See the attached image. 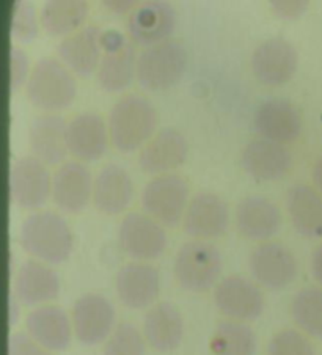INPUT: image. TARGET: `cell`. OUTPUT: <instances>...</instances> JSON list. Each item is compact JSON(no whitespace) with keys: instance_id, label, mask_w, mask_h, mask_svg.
Listing matches in <instances>:
<instances>
[{"instance_id":"2e32d148","label":"cell","mask_w":322,"mask_h":355,"mask_svg":"<svg viewBox=\"0 0 322 355\" xmlns=\"http://www.w3.org/2000/svg\"><path fill=\"white\" fill-rule=\"evenodd\" d=\"M115 289L118 299L128 309H151L160 289L159 272L148 263H128L117 272Z\"/></svg>"},{"instance_id":"f35d334b","label":"cell","mask_w":322,"mask_h":355,"mask_svg":"<svg viewBox=\"0 0 322 355\" xmlns=\"http://www.w3.org/2000/svg\"><path fill=\"white\" fill-rule=\"evenodd\" d=\"M107 10H110L115 15H126L129 11H134L139 7V2H133V0H109V2H103Z\"/></svg>"},{"instance_id":"4fadbf2b","label":"cell","mask_w":322,"mask_h":355,"mask_svg":"<svg viewBox=\"0 0 322 355\" xmlns=\"http://www.w3.org/2000/svg\"><path fill=\"white\" fill-rule=\"evenodd\" d=\"M299 55L288 40L271 38L256 47L252 55V71L262 85L288 84L296 74Z\"/></svg>"},{"instance_id":"ab89813d","label":"cell","mask_w":322,"mask_h":355,"mask_svg":"<svg viewBox=\"0 0 322 355\" xmlns=\"http://www.w3.org/2000/svg\"><path fill=\"white\" fill-rule=\"evenodd\" d=\"M312 274L314 280L322 285V244L314 248L312 255Z\"/></svg>"},{"instance_id":"5bb4252c","label":"cell","mask_w":322,"mask_h":355,"mask_svg":"<svg viewBox=\"0 0 322 355\" xmlns=\"http://www.w3.org/2000/svg\"><path fill=\"white\" fill-rule=\"evenodd\" d=\"M253 126L261 139L291 144L302 132V115L288 99L269 98L256 107Z\"/></svg>"},{"instance_id":"e575fe53","label":"cell","mask_w":322,"mask_h":355,"mask_svg":"<svg viewBox=\"0 0 322 355\" xmlns=\"http://www.w3.org/2000/svg\"><path fill=\"white\" fill-rule=\"evenodd\" d=\"M38 33V21L37 13L31 3L17 2L13 21H11V37L22 41V43H31Z\"/></svg>"},{"instance_id":"d4e9b609","label":"cell","mask_w":322,"mask_h":355,"mask_svg":"<svg viewBox=\"0 0 322 355\" xmlns=\"http://www.w3.org/2000/svg\"><path fill=\"white\" fill-rule=\"evenodd\" d=\"M68 124L62 116L44 114L35 116L28 128V145L32 156L44 165H58L68 155Z\"/></svg>"},{"instance_id":"ffe728a7","label":"cell","mask_w":322,"mask_h":355,"mask_svg":"<svg viewBox=\"0 0 322 355\" xmlns=\"http://www.w3.org/2000/svg\"><path fill=\"white\" fill-rule=\"evenodd\" d=\"M189 145L184 135L173 128H165L142 148L139 165L143 173L160 176L170 173L186 161Z\"/></svg>"},{"instance_id":"9a60e30c","label":"cell","mask_w":322,"mask_h":355,"mask_svg":"<svg viewBox=\"0 0 322 355\" xmlns=\"http://www.w3.org/2000/svg\"><path fill=\"white\" fill-rule=\"evenodd\" d=\"M228 205L214 193L195 195L183 218L184 233L195 241L220 238L228 230Z\"/></svg>"},{"instance_id":"7a4b0ae2","label":"cell","mask_w":322,"mask_h":355,"mask_svg":"<svg viewBox=\"0 0 322 355\" xmlns=\"http://www.w3.org/2000/svg\"><path fill=\"white\" fill-rule=\"evenodd\" d=\"M24 250L44 264H62L73 250V234L65 218L53 211H38L21 225Z\"/></svg>"},{"instance_id":"52a82bcc","label":"cell","mask_w":322,"mask_h":355,"mask_svg":"<svg viewBox=\"0 0 322 355\" xmlns=\"http://www.w3.org/2000/svg\"><path fill=\"white\" fill-rule=\"evenodd\" d=\"M103 58L96 71L98 85L109 93H120L130 87L137 76L135 51L130 41L118 31L101 33Z\"/></svg>"},{"instance_id":"83f0119b","label":"cell","mask_w":322,"mask_h":355,"mask_svg":"<svg viewBox=\"0 0 322 355\" xmlns=\"http://www.w3.org/2000/svg\"><path fill=\"white\" fill-rule=\"evenodd\" d=\"M184 322L180 310L171 302H159L146 311L143 319V336L153 349L169 352L181 345Z\"/></svg>"},{"instance_id":"30bf717a","label":"cell","mask_w":322,"mask_h":355,"mask_svg":"<svg viewBox=\"0 0 322 355\" xmlns=\"http://www.w3.org/2000/svg\"><path fill=\"white\" fill-rule=\"evenodd\" d=\"M10 197L22 209H40L52 192L47 165L37 157L24 156L13 164L8 176Z\"/></svg>"},{"instance_id":"8992f818","label":"cell","mask_w":322,"mask_h":355,"mask_svg":"<svg viewBox=\"0 0 322 355\" xmlns=\"http://www.w3.org/2000/svg\"><path fill=\"white\" fill-rule=\"evenodd\" d=\"M142 206L162 227H178L189 206L186 180L175 173L153 178L142 192Z\"/></svg>"},{"instance_id":"3957f363","label":"cell","mask_w":322,"mask_h":355,"mask_svg":"<svg viewBox=\"0 0 322 355\" xmlns=\"http://www.w3.org/2000/svg\"><path fill=\"white\" fill-rule=\"evenodd\" d=\"M26 94L33 107L52 114L68 109L74 103L77 85L73 73L62 62L44 57L31 69Z\"/></svg>"},{"instance_id":"8d00e7d4","label":"cell","mask_w":322,"mask_h":355,"mask_svg":"<svg viewBox=\"0 0 322 355\" xmlns=\"http://www.w3.org/2000/svg\"><path fill=\"white\" fill-rule=\"evenodd\" d=\"M8 355H51V352L40 346L28 334L16 332L8 338Z\"/></svg>"},{"instance_id":"f1b7e54d","label":"cell","mask_w":322,"mask_h":355,"mask_svg":"<svg viewBox=\"0 0 322 355\" xmlns=\"http://www.w3.org/2000/svg\"><path fill=\"white\" fill-rule=\"evenodd\" d=\"M286 209L292 227L303 238H322V195L307 184H296L286 192Z\"/></svg>"},{"instance_id":"484cf974","label":"cell","mask_w":322,"mask_h":355,"mask_svg":"<svg viewBox=\"0 0 322 355\" xmlns=\"http://www.w3.org/2000/svg\"><path fill=\"white\" fill-rule=\"evenodd\" d=\"M134 200V184L126 170L117 164L101 168L93 181V203L104 214H121Z\"/></svg>"},{"instance_id":"5b68a950","label":"cell","mask_w":322,"mask_h":355,"mask_svg":"<svg viewBox=\"0 0 322 355\" xmlns=\"http://www.w3.org/2000/svg\"><path fill=\"white\" fill-rule=\"evenodd\" d=\"M173 274L178 285L189 293L210 291L222 274V255L207 241L186 242L176 253Z\"/></svg>"},{"instance_id":"603a6c76","label":"cell","mask_w":322,"mask_h":355,"mask_svg":"<svg viewBox=\"0 0 322 355\" xmlns=\"http://www.w3.org/2000/svg\"><path fill=\"white\" fill-rule=\"evenodd\" d=\"M60 278L49 264L38 259H27L16 272L15 295L27 306L47 305L58 297Z\"/></svg>"},{"instance_id":"6da1fadb","label":"cell","mask_w":322,"mask_h":355,"mask_svg":"<svg viewBox=\"0 0 322 355\" xmlns=\"http://www.w3.org/2000/svg\"><path fill=\"white\" fill-rule=\"evenodd\" d=\"M110 144L120 153H133L145 146L158 129V112L140 94H126L118 99L109 115Z\"/></svg>"},{"instance_id":"4dcf8cb0","label":"cell","mask_w":322,"mask_h":355,"mask_svg":"<svg viewBox=\"0 0 322 355\" xmlns=\"http://www.w3.org/2000/svg\"><path fill=\"white\" fill-rule=\"evenodd\" d=\"M256 335L247 322L223 321L212 335L211 349L214 355H255Z\"/></svg>"},{"instance_id":"ac0fdd59","label":"cell","mask_w":322,"mask_h":355,"mask_svg":"<svg viewBox=\"0 0 322 355\" xmlns=\"http://www.w3.org/2000/svg\"><path fill=\"white\" fill-rule=\"evenodd\" d=\"M176 13L169 2L151 0L140 3L129 16L128 31L134 43L151 47L169 41L175 31Z\"/></svg>"},{"instance_id":"4316f807","label":"cell","mask_w":322,"mask_h":355,"mask_svg":"<svg viewBox=\"0 0 322 355\" xmlns=\"http://www.w3.org/2000/svg\"><path fill=\"white\" fill-rule=\"evenodd\" d=\"M101 33L103 32H99V28L94 26L82 27L80 31L63 38L58 44V55L71 73L88 78L94 71H98L101 58H103L101 57L103 54Z\"/></svg>"},{"instance_id":"8fae6325","label":"cell","mask_w":322,"mask_h":355,"mask_svg":"<svg viewBox=\"0 0 322 355\" xmlns=\"http://www.w3.org/2000/svg\"><path fill=\"white\" fill-rule=\"evenodd\" d=\"M71 324L76 340L83 346H96L113 332L115 309L101 294H83L74 302Z\"/></svg>"},{"instance_id":"7402d4cb","label":"cell","mask_w":322,"mask_h":355,"mask_svg":"<svg viewBox=\"0 0 322 355\" xmlns=\"http://www.w3.org/2000/svg\"><path fill=\"white\" fill-rule=\"evenodd\" d=\"M109 141V128L96 114H80L68 123V151L79 162L98 161L105 155Z\"/></svg>"},{"instance_id":"e0dca14e","label":"cell","mask_w":322,"mask_h":355,"mask_svg":"<svg viewBox=\"0 0 322 355\" xmlns=\"http://www.w3.org/2000/svg\"><path fill=\"white\" fill-rule=\"evenodd\" d=\"M52 201L69 214L83 211L93 198V180L79 161L63 162L52 176Z\"/></svg>"},{"instance_id":"f546056e","label":"cell","mask_w":322,"mask_h":355,"mask_svg":"<svg viewBox=\"0 0 322 355\" xmlns=\"http://www.w3.org/2000/svg\"><path fill=\"white\" fill-rule=\"evenodd\" d=\"M88 16V3L83 0H49L43 5L40 22L49 37H69L80 31Z\"/></svg>"},{"instance_id":"74e56055","label":"cell","mask_w":322,"mask_h":355,"mask_svg":"<svg viewBox=\"0 0 322 355\" xmlns=\"http://www.w3.org/2000/svg\"><path fill=\"white\" fill-rule=\"evenodd\" d=\"M272 13L276 15L278 19L283 21H294L305 13L308 10L307 0H272L269 2Z\"/></svg>"},{"instance_id":"9c48e42d","label":"cell","mask_w":322,"mask_h":355,"mask_svg":"<svg viewBox=\"0 0 322 355\" xmlns=\"http://www.w3.org/2000/svg\"><path fill=\"white\" fill-rule=\"evenodd\" d=\"M118 242L123 252L135 261H153L167 248L162 225L142 212H128L118 227Z\"/></svg>"},{"instance_id":"b9f144b4","label":"cell","mask_w":322,"mask_h":355,"mask_svg":"<svg viewBox=\"0 0 322 355\" xmlns=\"http://www.w3.org/2000/svg\"><path fill=\"white\" fill-rule=\"evenodd\" d=\"M17 300L16 295H11L10 297V325L13 327V325L17 322V316H19V306H17Z\"/></svg>"},{"instance_id":"cb8c5ba5","label":"cell","mask_w":322,"mask_h":355,"mask_svg":"<svg viewBox=\"0 0 322 355\" xmlns=\"http://www.w3.org/2000/svg\"><path fill=\"white\" fill-rule=\"evenodd\" d=\"M26 330L40 346L49 352L65 351L74 334L67 311L51 304L37 306L28 313Z\"/></svg>"},{"instance_id":"277c9868","label":"cell","mask_w":322,"mask_h":355,"mask_svg":"<svg viewBox=\"0 0 322 355\" xmlns=\"http://www.w3.org/2000/svg\"><path fill=\"white\" fill-rule=\"evenodd\" d=\"M187 68V51L178 41L145 47L137 58V80L143 90L162 93L183 79Z\"/></svg>"},{"instance_id":"d6986e66","label":"cell","mask_w":322,"mask_h":355,"mask_svg":"<svg viewBox=\"0 0 322 355\" xmlns=\"http://www.w3.org/2000/svg\"><path fill=\"white\" fill-rule=\"evenodd\" d=\"M236 227L244 238L267 242L283 227L282 211L269 198L250 195L236 206Z\"/></svg>"},{"instance_id":"d590c367","label":"cell","mask_w":322,"mask_h":355,"mask_svg":"<svg viewBox=\"0 0 322 355\" xmlns=\"http://www.w3.org/2000/svg\"><path fill=\"white\" fill-rule=\"evenodd\" d=\"M28 76V57L26 52L19 47H11L10 51V88L11 92L19 90V88L27 84Z\"/></svg>"},{"instance_id":"836d02e7","label":"cell","mask_w":322,"mask_h":355,"mask_svg":"<svg viewBox=\"0 0 322 355\" xmlns=\"http://www.w3.org/2000/svg\"><path fill=\"white\" fill-rule=\"evenodd\" d=\"M266 355H316L313 343L296 329H283L272 336Z\"/></svg>"},{"instance_id":"ba28073f","label":"cell","mask_w":322,"mask_h":355,"mask_svg":"<svg viewBox=\"0 0 322 355\" xmlns=\"http://www.w3.org/2000/svg\"><path fill=\"white\" fill-rule=\"evenodd\" d=\"M248 269L260 286L280 291L297 277V259L282 242L267 241L256 245L248 258Z\"/></svg>"},{"instance_id":"7c38bea8","label":"cell","mask_w":322,"mask_h":355,"mask_svg":"<svg viewBox=\"0 0 322 355\" xmlns=\"http://www.w3.org/2000/svg\"><path fill=\"white\" fill-rule=\"evenodd\" d=\"M214 304L231 321H255L264 310V295L260 286L246 277L222 278L214 289Z\"/></svg>"},{"instance_id":"1f68e13d","label":"cell","mask_w":322,"mask_h":355,"mask_svg":"<svg viewBox=\"0 0 322 355\" xmlns=\"http://www.w3.org/2000/svg\"><path fill=\"white\" fill-rule=\"evenodd\" d=\"M291 316L303 334L322 340V288L299 289L291 300Z\"/></svg>"},{"instance_id":"60d3db41","label":"cell","mask_w":322,"mask_h":355,"mask_svg":"<svg viewBox=\"0 0 322 355\" xmlns=\"http://www.w3.org/2000/svg\"><path fill=\"white\" fill-rule=\"evenodd\" d=\"M312 178H313V182H314L316 189H318V192L322 195V157H319L318 161H316L314 167H313Z\"/></svg>"},{"instance_id":"44dd1931","label":"cell","mask_w":322,"mask_h":355,"mask_svg":"<svg viewBox=\"0 0 322 355\" xmlns=\"http://www.w3.org/2000/svg\"><path fill=\"white\" fill-rule=\"evenodd\" d=\"M246 173L255 181H277L288 173L292 157L288 148L276 141L256 139L248 141L241 156Z\"/></svg>"},{"instance_id":"d6a6232c","label":"cell","mask_w":322,"mask_h":355,"mask_svg":"<svg viewBox=\"0 0 322 355\" xmlns=\"http://www.w3.org/2000/svg\"><path fill=\"white\" fill-rule=\"evenodd\" d=\"M103 355H145V336L134 324L121 322L107 338Z\"/></svg>"}]
</instances>
